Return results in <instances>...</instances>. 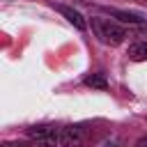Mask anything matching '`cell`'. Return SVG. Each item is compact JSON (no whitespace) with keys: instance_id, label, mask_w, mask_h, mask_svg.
Segmentation results:
<instances>
[{"instance_id":"5","label":"cell","mask_w":147,"mask_h":147,"mask_svg":"<svg viewBox=\"0 0 147 147\" xmlns=\"http://www.w3.org/2000/svg\"><path fill=\"white\" fill-rule=\"evenodd\" d=\"M126 55H129V60H133V62H145V60H147V39L131 44L129 51H126Z\"/></svg>"},{"instance_id":"3","label":"cell","mask_w":147,"mask_h":147,"mask_svg":"<svg viewBox=\"0 0 147 147\" xmlns=\"http://www.w3.org/2000/svg\"><path fill=\"white\" fill-rule=\"evenodd\" d=\"M55 9H57V11H60V14H62V16H64V18H67L76 30H80V32H85V30H87V21H85V16H83L78 9L67 7V5H57Z\"/></svg>"},{"instance_id":"2","label":"cell","mask_w":147,"mask_h":147,"mask_svg":"<svg viewBox=\"0 0 147 147\" xmlns=\"http://www.w3.org/2000/svg\"><path fill=\"white\" fill-rule=\"evenodd\" d=\"M28 138L44 142V145H64V126H55V124H41V126H32L25 131Z\"/></svg>"},{"instance_id":"4","label":"cell","mask_w":147,"mask_h":147,"mask_svg":"<svg viewBox=\"0 0 147 147\" xmlns=\"http://www.w3.org/2000/svg\"><path fill=\"white\" fill-rule=\"evenodd\" d=\"M106 14H110L113 18H117L119 23H129V25H142L147 18L142 14H136V11H124V9H110V7H103Z\"/></svg>"},{"instance_id":"1","label":"cell","mask_w":147,"mask_h":147,"mask_svg":"<svg viewBox=\"0 0 147 147\" xmlns=\"http://www.w3.org/2000/svg\"><path fill=\"white\" fill-rule=\"evenodd\" d=\"M92 30H94V34H96V39L101 44H110V46L122 44L126 39V34H129L124 25H117V23H113L108 18H99V16L92 18Z\"/></svg>"},{"instance_id":"7","label":"cell","mask_w":147,"mask_h":147,"mask_svg":"<svg viewBox=\"0 0 147 147\" xmlns=\"http://www.w3.org/2000/svg\"><path fill=\"white\" fill-rule=\"evenodd\" d=\"M136 145H138V147H142V145H147V136H145V138H140V140H138Z\"/></svg>"},{"instance_id":"6","label":"cell","mask_w":147,"mask_h":147,"mask_svg":"<svg viewBox=\"0 0 147 147\" xmlns=\"http://www.w3.org/2000/svg\"><path fill=\"white\" fill-rule=\"evenodd\" d=\"M83 83H85L87 87H96V90H106V87H108V80H106L103 74H90V76L83 78Z\"/></svg>"}]
</instances>
